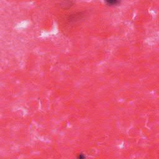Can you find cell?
Masks as SVG:
<instances>
[{
  "instance_id": "1",
  "label": "cell",
  "mask_w": 159,
  "mask_h": 159,
  "mask_svg": "<svg viewBox=\"0 0 159 159\" xmlns=\"http://www.w3.org/2000/svg\"><path fill=\"white\" fill-rule=\"evenodd\" d=\"M105 2L108 5L116 6L120 4L121 0H105Z\"/></svg>"
}]
</instances>
